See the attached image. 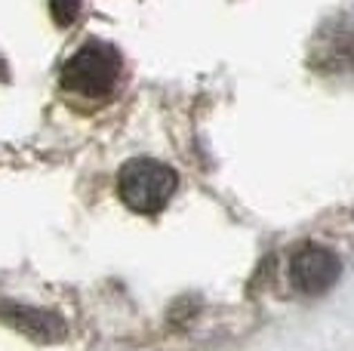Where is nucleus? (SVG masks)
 I'll return each instance as SVG.
<instances>
[{
    "mask_svg": "<svg viewBox=\"0 0 354 351\" xmlns=\"http://www.w3.org/2000/svg\"><path fill=\"white\" fill-rule=\"evenodd\" d=\"M62 90L80 99H105L120 80V53L111 44L90 40L62 65Z\"/></svg>",
    "mask_w": 354,
    "mask_h": 351,
    "instance_id": "obj_1",
    "label": "nucleus"
},
{
    "mask_svg": "<svg viewBox=\"0 0 354 351\" xmlns=\"http://www.w3.org/2000/svg\"><path fill=\"white\" fill-rule=\"evenodd\" d=\"M339 265L336 253H330L321 244H305L290 256V283L305 296H321L333 283L339 281Z\"/></svg>",
    "mask_w": 354,
    "mask_h": 351,
    "instance_id": "obj_3",
    "label": "nucleus"
},
{
    "mask_svg": "<svg viewBox=\"0 0 354 351\" xmlns=\"http://www.w3.org/2000/svg\"><path fill=\"white\" fill-rule=\"evenodd\" d=\"M50 12L56 25H71L80 12V0H50Z\"/></svg>",
    "mask_w": 354,
    "mask_h": 351,
    "instance_id": "obj_5",
    "label": "nucleus"
},
{
    "mask_svg": "<svg viewBox=\"0 0 354 351\" xmlns=\"http://www.w3.org/2000/svg\"><path fill=\"white\" fill-rule=\"evenodd\" d=\"M176 170L160 160L136 158L127 160L118 173V194L133 213H160L176 194Z\"/></svg>",
    "mask_w": 354,
    "mask_h": 351,
    "instance_id": "obj_2",
    "label": "nucleus"
},
{
    "mask_svg": "<svg viewBox=\"0 0 354 351\" xmlns=\"http://www.w3.org/2000/svg\"><path fill=\"white\" fill-rule=\"evenodd\" d=\"M0 321L6 327L19 330L34 342H62L68 336L65 321L56 312L46 308H31V305H16V302H3L0 305Z\"/></svg>",
    "mask_w": 354,
    "mask_h": 351,
    "instance_id": "obj_4",
    "label": "nucleus"
}]
</instances>
